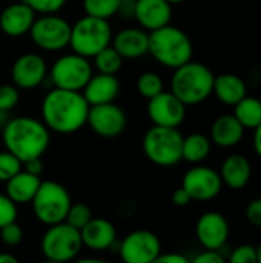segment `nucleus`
Segmentation results:
<instances>
[{
    "instance_id": "nucleus-31",
    "label": "nucleus",
    "mask_w": 261,
    "mask_h": 263,
    "mask_svg": "<svg viewBox=\"0 0 261 263\" xmlns=\"http://www.w3.org/2000/svg\"><path fill=\"white\" fill-rule=\"evenodd\" d=\"M91 219H92V211L86 203H71L65 222L80 231Z\"/></svg>"
},
{
    "instance_id": "nucleus-10",
    "label": "nucleus",
    "mask_w": 261,
    "mask_h": 263,
    "mask_svg": "<svg viewBox=\"0 0 261 263\" xmlns=\"http://www.w3.org/2000/svg\"><path fill=\"white\" fill-rule=\"evenodd\" d=\"M29 37L37 48L58 52L69 46L71 23L58 14H40L29 29Z\"/></svg>"
},
{
    "instance_id": "nucleus-14",
    "label": "nucleus",
    "mask_w": 261,
    "mask_h": 263,
    "mask_svg": "<svg viewBox=\"0 0 261 263\" xmlns=\"http://www.w3.org/2000/svg\"><path fill=\"white\" fill-rule=\"evenodd\" d=\"M148 117L154 126L178 128L186 117V105L171 91H162L148 100Z\"/></svg>"
},
{
    "instance_id": "nucleus-7",
    "label": "nucleus",
    "mask_w": 261,
    "mask_h": 263,
    "mask_svg": "<svg viewBox=\"0 0 261 263\" xmlns=\"http://www.w3.org/2000/svg\"><path fill=\"white\" fill-rule=\"evenodd\" d=\"M71 203L72 200L68 190L54 180L42 182L34 199L31 200L35 219L46 227L65 222Z\"/></svg>"
},
{
    "instance_id": "nucleus-18",
    "label": "nucleus",
    "mask_w": 261,
    "mask_h": 263,
    "mask_svg": "<svg viewBox=\"0 0 261 263\" xmlns=\"http://www.w3.org/2000/svg\"><path fill=\"white\" fill-rule=\"evenodd\" d=\"M142 29L152 32L166 25H171L172 5L166 0H137L135 15Z\"/></svg>"
},
{
    "instance_id": "nucleus-47",
    "label": "nucleus",
    "mask_w": 261,
    "mask_h": 263,
    "mask_svg": "<svg viewBox=\"0 0 261 263\" xmlns=\"http://www.w3.org/2000/svg\"><path fill=\"white\" fill-rule=\"evenodd\" d=\"M75 263H109V262L102 260V259H92V257H89V259H80V260H77Z\"/></svg>"
},
{
    "instance_id": "nucleus-24",
    "label": "nucleus",
    "mask_w": 261,
    "mask_h": 263,
    "mask_svg": "<svg viewBox=\"0 0 261 263\" xmlns=\"http://www.w3.org/2000/svg\"><path fill=\"white\" fill-rule=\"evenodd\" d=\"M212 94H215L222 103L235 106L242 99L248 96V89L245 80L240 76L232 72H225L214 79Z\"/></svg>"
},
{
    "instance_id": "nucleus-40",
    "label": "nucleus",
    "mask_w": 261,
    "mask_h": 263,
    "mask_svg": "<svg viewBox=\"0 0 261 263\" xmlns=\"http://www.w3.org/2000/svg\"><path fill=\"white\" fill-rule=\"evenodd\" d=\"M191 263H228L226 259L218 253V251H205L202 254H198L197 257H194V260Z\"/></svg>"
},
{
    "instance_id": "nucleus-51",
    "label": "nucleus",
    "mask_w": 261,
    "mask_h": 263,
    "mask_svg": "<svg viewBox=\"0 0 261 263\" xmlns=\"http://www.w3.org/2000/svg\"><path fill=\"white\" fill-rule=\"evenodd\" d=\"M260 100H261V97H260Z\"/></svg>"
},
{
    "instance_id": "nucleus-50",
    "label": "nucleus",
    "mask_w": 261,
    "mask_h": 263,
    "mask_svg": "<svg viewBox=\"0 0 261 263\" xmlns=\"http://www.w3.org/2000/svg\"><path fill=\"white\" fill-rule=\"evenodd\" d=\"M43 263H58V262H54V260H45Z\"/></svg>"
},
{
    "instance_id": "nucleus-13",
    "label": "nucleus",
    "mask_w": 261,
    "mask_h": 263,
    "mask_svg": "<svg viewBox=\"0 0 261 263\" xmlns=\"http://www.w3.org/2000/svg\"><path fill=\"white\" fill-rule=\"evenodd\" d=\"M182 188L192 200L206 202L215 199L223 188L220 174L209 166H194L183 176Z\"/></svg>"
},
{
    "instance_id": "nucleus-15",
    "label": "nucleus",
    "mask_w": 261,
    "mask_h": 263,
    "mask_svg": "<svg viewBox=\"0 0 261 263\" xmlns=\"http://www.w3.org/2000/svg\"><path fill=\"white\" fill-rule=\"evenodd\" d=\"M229 222L222 213L208 211L197 220L195 236L206 251H220L229 240Z\"/></svg>"
},
{
    "instance_id": "nucleus-8",
    "label": "nucleus",
    "mask_w": 261,
    "mask_h": 263,
    "mask_svg": "<svg viewBox=\"0 0 261 263\" xmlns=\"http://www.w3.org/2000/svg\"><path fill=\"white\" fill-rule=\"evenodd\" d=\"M92 74L94 69L89 59L71 52L58 57L52 63L51 72L48 76L52 83V88L82 92V89L86 86Z\"/></svg>"
},
{
    "instance_id": "nucleus-3",
    "label": "nucleus",
    "mask_w": 261,
    "mask_h": 263,
    "mask_svg": "<svg viewBox=\"0 0 261 263\" xmlns=\"http://www.w3.org/2000/svg\"><path fill=\"white\" fill-rule=\"evenodd\" d=\"M214 72L203 63L188 62L174 69L171 92L186 106L203 103L214 89Z\"/></svg>"
},
{
    "instance_id": "nucleus-30",
    "label": "nucleus",
    "mask_w": 261,
    "mask_h": 263,
    "mask_svg": "<svg viewBox=\"0 0 261 263\" xmlns=\"http://www.w3.org/2000/svg\"><path fill=\"white\" fill-rule=\"evenodd\" d=\"M137 89L140 92L142 97L145 99H152L157 94H160L162 91H165V85L162 77L154 72V71H146L143 74H140V77L137 79Z\"/></svg>"
},
{
    "instance_id": "nucleus-17",
    "label": "nucleus",
    "mask_w": 261,
    "mask_h": 263,
    "mask_svg": "<svg viewBox=\"0 0 261 263\" xmlns=\"http://www.w3.org/2000/svg\"><path fill=\"white\" fill-rule=\"evenodd\" d=\"M37 12L25 2L8 5L0 12V29L8 37H22L29 34Z\"/></svg>"
},
{
    "instance_id": "nucleus-25",
    "label": "nucleus",
    "mask_w": 261,
    "mask_h": 263,
    "mask_svg": "<svg viewBox=\"0 0 261 263\" xmlns=\"http://www.w3.org/2000/svg\"><path fill=\"white\" fill-rule=\"evenodd\" d=\"M40 183L42 180L38 176L29 174L25 170H22L20 173H17L12 179L6 182V196L15 205L31 203Z\"/></svg>"
},
{
    "instance_id": "nucleus-1",
    "label": "nucleus",
    "mask_w": 261,
    "mask_h": 263,
    "mask_svg": "<svg viewBox=\"0 0 261 263\" xmlns=\"http://www.w3.org/2000/svg\"><path fill=\"white\" fill-rule=\"evenodd\" d=\"M89 105L80 91L51 88L42 102V122L57 134H72L88 122Z\"/></svg>"
},
{
    "instance_id": "nucleus-45",
    "label": "nucleus",
    "mask_w": 261,
    "mask_h": 263,
    "mask_svg": "<svg viewBox=\"0 0 261 263\" xmlns=\"http://www.w3.org/2000/svg\"><path fill=\"white\" fill-rule=\"evenodd\" d=\"M0 263H20L17 257H14L12 254H8V253H2L0 254Z\"/></svg>"
},
{
    "instance_id": "nucleus-35",
    "label": "nucleus",
    "mask_w": 261,
    "mask_h": 263,
    "mask_svg": "<svg viewBox=\"0 0 261 263\" xmlns=\"http://www.w3.org/2000/svg\"><path fill=\"white\" fill-rule=\"evenodd\" d=\"M228 263H257V248L252 245H240L231 251Z\"/></svg>"
},
{
    "instance_id": "nucleus-23",
    "label": "nucleus",
    "mask_w": 261,
    "mask_h": 263,
    "mask_svg": "<svg viewBox=\"0 0 261 263\" xmlns=\"http://www.w3.org/2000/svg\"><path fill=\"white\" fill-rule=\"evenodd\" d=\"M245 128L235 119V116H220L211 126V142L220 148H232L242 142Z\"/></svg>"
},
{
    "instance_id": "nucleus-22",
    "label": "nucleus",
    "mask_w": 261,
    "mask_h": 263,
    "mask_svg": "<svg viewBox=\"0 0 261 263\" xmlns=\"http://www.w3.org/2000/svg\"><path fill=\"white\" fill-rule=\"evenodd\" d=\"M218 174L222 177L223 185H226L232 190H242L251 180L252 166H251V162L245 156L232 154L225 159Z\"/></svg>"
},
{
    "instance_id": "nucleus-27",
    "label": "nucleus",
    "mask_w": 261,
    "mask_h": 263,
    "mask_svg": "<svg viewBox=\"0 0 261 263\" xmlns=\"http://www.w3.org/2000/svg\"><path fill=\"white\" fill-rule=\"evenodd\" d=\"M234 116L245 129H255L261 123V100L246 96L235 106Z\"/></svg>"
},
{
    "instance_id": "nucleus-2",
    "label": "nucleus",
    "mask_w": 261,
    "mask_h": 263,
    "mask_svg": "<svg viewBox=\"0 0 261 263\" xmlns=\"http://www.w3.org/2000/svg\"><path fill=\"white\" fill-rule=\"evenodd\" d=\"M2 140L11 154L22 163L42 157L51 142L49 129L42 120L34 117H14L2 128Z\"/></svg>"
},
{
    "instance_id": "nucleus-38",
    "label": "nucleus",
    "mask_w": 261,
    "mask_h": 263,
    "mask_svg": "<svg viewBox=\"0 0 261 263\" xmlns=\"http://www.w3.org/2000/svg\"><path fill=\"white\" fill-rule=\"evenodd\" d=\"M246 219L251 225L261 228V199L249 202L246 206Z\"/></svg>"
},
{
    "instance_id": "nucleus-12",
    "label": "nucleus",
    "mask_w": 261,
    "mask_h": 263,
    "mask_svg": "<svg viewBox=\"0 0 261 263\" xmlns=\"http://www.w3.org/2000/svg\"><path fill=\"white\" fill-rule=\"evenodd\" d=\"M89 128L100 137H118L128 125L126 112L117 103H103L89 106L88 122Z\"/></svg>"
},
{
    "instance_id": "nucleus-43",
    "label": "nucleus",
    "mask_w": 261,
    "mask_h": 263,
    "mask_svg": "<svg viewBox=\"0 0 261 263\" xmlns=\"http://www.w3.org/2000/svg\"><path fill=\"white\" fill-rule=\"evenodd\" d=\"M23 166H25V171H26V173L34 174V176H38V177H40V174L43 173V162H42V157H38V159H31V160L25 162Z\"/></svg>"
},
{
    "instance_id": "nucleus-48",
    "label": "nucleus",
    "mask_w": 261,
    "mask_h": 263,
    "mask_svg": "<svg viewBox=\"0 0 261 263\" xmlns=\"http://www.w3.org/2000/svg\"><path fill=\"white\" fill-rule=\"evenodd\" d=\"M257 263H261V245L257 247Z\"/></svg>"
},
{
    "instance_id": "nucleus-11",
    "label": "nucleus",
    "mask_w": 261,
    "mask_h": 263,
    "mask_svg": "<svg viewBox=\"0 0 261 263\" xmlns=\"http://www.w3.org/2000/svg\"><path fill=\"white\" fill-rule=\"evenodd\" d=\"M162 253L157 234L148 230L129 233L120 243V259L123 263H151Z\"/></svg>"
},
{
    "instance_id": "nucleus-20",
    "label": "nucleus",
    "mask_w": 261,
    "mask_h": 263,
    "mask_svg": "<svg viewBox=\"0 0 261 263\" xmlns=\"http://www.w3.org/2000/svg\"><path fill=\"white\" fill-rule=\"evenodd\" d=\"M80 237L83 247L92 251L109 250L117 240V230L108 219H91L82 230Z\"/></svg>"
},
{
    "instance_id": "nucleus-39",
    "label": "nucleus",
    "mask_w": 261,
    "mask_h": 263,
    "mask_svg": "<svg viewBox=\"0 0 261 263\" xmlns=\"http://www.w3.org/2000/svg\"><path fill=\"white\" fill-rule=\"evenodd\" d=\"M151 263H191V260L180 253H160Z\"/></svg>"
},
{
    "instance_id": "nucleus-21",
    "label": "nucleus",
    "mask_w": 261,
    "mask_h": 263,
    "mask_svg": "<svg viewBox=\"0 0 261 263\" xmlns=\"http://www.w3.org/2000/svg\"><path fill=\"white\" fill-rule=\"evenodd\" d=\"M120 92V82L115 76L109 74H92L86 86L82 89L83 97L89 106L112 103Z\"/></svg>"
},
{
    "instance_id": "nucleus-41",
    "label": "nucleus",
    "mask_w": 261,
    "mask_h": 263,
    "mask_svg": "<svg viewBox=\"0 0 261 263\" xmlns=\"http://www.w3.org/2000/svg\"><path fill=\"white\" fill-rule=\"evenodd\" d=\"M135 3H137V0H120L117 15H120L122 18H134Z\"/></svg>"
},
{
    "instance_id": "nucleus-19",
    "label": "nucleus",
    "mask_w": 261,
    "mask_h": 263,
    "mask_svg": "<svg viewBox=\"0 0 261 263\" xmlns=\"http://www.w3.org/2000/svg\"><path fill=\"white\" fill-rule=\"evenodd\" d=\"M111 46L123 59H140L149 51V32L142 28H125L112 35Z\"/></svg>"
},
{
    "instance_id": "nucleus-33",
    "label": "nucleus",
    "mask_w": 261,
    "mask_h": 263,
    "mask_svg": "<svg viewBox=\"0 0 261 263\" xmlns=\"http://www.w3.org/2000/svg\"><path fill=\"white\" fill-rule=\"evenodd\" d=\"M20 100L18 88L11 83L0 85V111L11 112Z\"/></svg>"
},
{
    "instance_id": "nucleus-5",
    "label": "nucleus",
    "mask_w": 261,
    "mask_h": 263,
    "mask_svg": "<svg viewBox=\"0 0 261 263\" xmlns=\"http://www.w3.org/2000/svg\"><path fill=\"white\" fill-rule=\"evenodd\" d=\"M112 42V28L108 20L83 15L71 25L69 46L72 52L86 59L94 57Z\"/></svg>"
},
{
    "instance_id": "nucleus-36",
    "label": "nucleus",
    "mask_w": 261,
    "mask_h": 263,
    "mask_svg": "<svg viewBox=\"0 0 261 263\" xmlns=\"http://www.w3.org/2000/svg\"><path fill=\"white\" fill-rule=\"evenodd\" d=\"M38 14H57L68 0H23Z\"/></svg>"
},
{
    "instance_id": "nucleus-37",
    "label": "nucleus",
    "mask_w": 261,
    "mask_h": 263,
    "mask_svg": "<svg viewBox=\"0 0 261 263\" xmlns=\"http://www.w3.org/2000/svg\"><path fill=\"white\" fill-rule=\"evenodd\" d=\"M15 220H17V205L6 194H0V228Z\"/></svg>"
},
{
    "instance_id": "nucleus-32",
    "label": "nucleus",
    "mask_w": 261,
    "mask_h": 263,
    "mask_svg": "<svg viewBox=\"0 0 261 263\" xmlns=\"http://www.w3.org/2000/svg\"><path fill=\"white\" fill-rule=\"evenodd\" d=\"M23 168V163L9 151H0V182L6 183L9 179H12L17 173H20Z\"/></svg>"
},
{
    "instance_id": "nucleus-9",
    "label": "nucleus",
    "mask_w": 261,
    "mask_h": 263,
    "mask_svg": "<svg viewBox=\"0 0 261 263\" xmlns=\"http://www.w3.org/2000/svg\"><path fill=\"white\" fill-rule=\"evenodd\" d=\"M83 248L80 231L66 222L52 225L42 237V253L46 260L58 263L72 262Z\"/></svg>"
},
{
    "instance_id": "nucleus-16",
    "label": "nucleus",
    "mask_w": 261,
    "mask_h": 263,
    "mask_svg": "<svg viewBox=\"0 0 261 263\" xmlns=\"http://www.w3.org/2000/svg\"><path fill=\"white\" fill-rule=\"evenodd\" d=\"M48 77V65L45 59L35 52H26L15 59L11 68L12 85L18 89H34Z\"/></svg>"
},
{
    "instance_id": "nucleus-34",
    "label": "nucleus",
    "mask_w": 261,
    "mask_h": 263,
    "mask_svg": "<svg viewBox=\"0 0 261 263\" xmlns=\"http://www.w3.org/2000/svg\"><path fill=\"white\" fill-rule=\"evenodd\" d=\"M0 239L8 247H17L23 240V230L17 222H11L0 228Z\"/></svg>"
},
{
    "instance_id": "nucleus-28",
    "label": "nucleus",
    "mask_w": 261,
    "mask_h": 263,
    "mask_svg": "<svg viewBox=\"0 0 261 263\" xmlns=\"http://www.w3.org/2000/svg\"><path fill=\"white\" fill-rule=\"evenodd\" d=\"M94 66L100 74H109V76H115L123 65V57L109 45L108 48L102 49L98 54H95L94 57Z\"/></svg>"
},
{
    "instance_id": "nucleus-6",
    "label": "nucleus",
    "mask_w": 261,
    "mask_h": 263,
    "mask_svg": "<svg viewBox=\"0 0 261 263\" xmlns=\"http://www.w3.org/2000/svg\"><path fill=\"white\" fill-rule=\"evenodd\" d=\"M143 153L157 166L171 168L182 160L183 136L178 128L152 126L143 137Z\"/></svg>"
},
{
    "instance_id": "nucleus-26",
    "label": "nucleus",
    "mask_w": 261,
    "mask_h": 263,
    "mask_svg": "<svg viewBox=\"0 0 261 263\" xmlns=\"http://www.w3.org/2000/svg\"><path fill=\"white\" fill-rule=\"evenodd\" d=\"M211 146H212V142L208 136L202 133L189 134L188 137H183L182 160L198 165L208 159V156L211 154Z\"/></svg>"
},
{
    "instance_id": "nucleus-29",
    "label": "nucleus",
    "mask_w": 261,
    "mask_h": 263,
    "mask_svg": "<svg viewBox=\"0 0 261 263\" xmlns=\"http://www.w3.org/2000/svg\"><path fill=\"white\" fill-rule=\"evenodd\" d=\"M120 0H83L85 15L97 17V18H111L117 15Z\"/></svg>"
},
{
    "instance_id": "nucleus-44",
    "label": "nucleus",
    "mask_w": 261,
    "mask_h": 263,
    "mask_svg": "<svg viewBox=\"0 0 261 263\" xmlns=\"http://www.w3.org/2000/svg\"><path fill=\"white\" fill-rule=\"evenodd\" d=\"M254 148H255V153L258 154V157L261 159V123L254 129Z\"/></svg>"
},
{
    "instance_id": "nucleus-4",
    "label": "nucleus",
    "mask_w": 261,
    "mask_h": 263,
    "mask_svg": "<svg viewBox=\"0 0 261 263\" xmlns=\"http://www.w3.org/2000/svg\"><path fill=\"white\" fill-rule=\"evenodd\" d=\"M192 42L185 31L177 26L166 25L149 32V51L160 65L177 69L192 60Z\"/></svg>"
},
{
    "instance_id": "nucleus-49",
    "label": "nucleus",
    "mask_w": 261,
    "mask_h": 263,
    "mask_svg": "<svg viewBox=\"0 0 261 263\" xmlns=\"http://www.w3.org/2000/svg\"><path fill=\"white\" fill-rule=\"evenodd\" d=\"M168 3H171V5H177V3H182V2H185V0H166Z\"/></svg>"
},
{
    "instance_id": "nucleus-46",
    "label": "nucleus",
    "mask_w": 261,
    "mask_h": 263,
    "mask_svg": "<svg viewBox=\"0 0 261 263\" xmlns=\"http://www.w3.org/2000/svg\"><path fill=\"white\" fill-rule=\"evenodd\" d=\"M11 117H9V112H6V111H0V128H3L6 123H8V120H9Z\"/></svg>"
},
{
    "instance_id": "nucleus-42",
    "label": "nucleus",
    "mask_w": 261,
    "mask_h": 263,
    "mask_svg": "<svg viewBox=\"0 0 261 263\" xmlns=\"http://www.w3.org/2000/svg\"><path fill=\"white\" fill-rule=\"evenodd\" d=\"M172 203L175 205V206H188L191 202H192V199L189 197V194L183 190V188H178V190H175L174 193H172Z\"/></svg>"
}]
</instances>
